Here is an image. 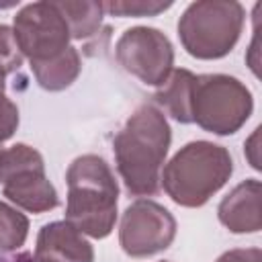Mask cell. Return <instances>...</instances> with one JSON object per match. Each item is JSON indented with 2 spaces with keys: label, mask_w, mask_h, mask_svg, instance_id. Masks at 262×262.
I'll use <instances>...</instances> for the list:
<instances>
[{
  "label": "cell",
  "mask_w": 262,
  "mask_h": 262,
  "mask_svg": "<svg viewBox=\"0 0 262 262\" xmlns=\"http://www.w3.org/2000/svg\"><path fill=\"white\" fill-rule=\"evenodd\" d=\"M115 57L127 74L147 86L160 88L174 70V47L156 27L127 29L115 45Z\"/></svg>",
  "instance_id": "7"
},
{
  "label": "cell",
  "mask_w": 262,
  "mask_h": 262,
  "mask_svg": "<svg viewBox=\"0 0 262 262\" xmlns=\"http://www.w3.org/2000/svg\"><path fill=\"white\" fill-rule=\"evenodd\" d=\"M4 92H6V74L0 70V100H4V98H6V94H4Z\"/></svg>",
  "instance_id": "23"
},
{
  "label": "cell",
  "mask_w": 262,
  "mask_h": 262,
  "mask_svg": "<svg viewBox=\"0 0 262 262\" xmlns=\"http://www.w3.org/2000/svg\"><path fill=\"white\" fill-rule=\"evenodd\" d=\"M172 131L166 115L154 104L137 106L113 139L119 176L131 196H154L166 162Z\"/></svg>",
  "instance_id": "1"
},
{
  "label": "cell",
  "mask_w": 262,
  "mask_h": 262,
  "mask_svg": "<svg viewBox=\"0 0 262 262\" xmlns=\"http://www.w3.org/2000/svg\"><path fill=\"white\" fill-rule=\"evenodd\" d=\"M31 70L35 74L37 84L43 90L59 92V90L70 88L76 82V78L80 76V70H82V59H80L78 49L70 45L63 53H59L53 59L31 63Z\"/></svg>",
  "instance_id": "13"
},
{
  "label": "cell",
  "mask_w": 262,
  "mask_h": 262,
  "mask_svg": "<svg viewBox=\"0 0 262 262\" xmlns=\"http://www.w3.org/2000/svg\"><path fill=\"white\" fill-rule=\"evenodd\" d=\"M162 262H170V260H162Z\"/></svg>",
  "instance_id": "24"
},
{
  "label": "cell",
  "mask_w": 262,
  "mask_h": 262,
  "mask_svg": "<svg viewBox=\"0 0 262 262\" xmlns=\"http://www.w3.org/2000/svg\"><path fill=\"white\" fill-rule=\"evenodd\" d=\"M18 127V108L10 98L0 100V147L8 141Z\"/></svg>",
  "instance_id": "19"
},
{
  "label": "cell",
  "mask_w": 262,
  "mask_h": 262,
  "mask_svg": "<svg viewBox=\"0 0 262 262\" xmlns=\"http://www.w3.org/2000/svg\"><path fill=\"white\" fill-rule=\"evenodd\" d=\"M29 235V219L18 209L0 201V254L25 246Z\"/></svg>",
  "instance_id": "15"
},
{
  "label": "cell",
  "mask_w": 262,
  "mask_h": 262,
  "mask_svg": "<svg viewBox=\"0 0 262 262\" xmlns=\"http://www.w3.org/2000/svg\"><path fill=\"white\" fill-rule=\"evenodd\" d=\"M37 262H94L92 244L68 221L45 223L37 233Z\"/></svg>",
  "instance_id": "9"
},
{
  "label": "cell",
  "mask_w": 262,
  "mask_h": 262,
  "mask_svg": "<svg viewBox=\"0 0 262 262\" xmlns=\"http://www.w3.org/2000/svg\"><path fill=\"white\" fill-rule=\"evenodd\" d=\"M16 45L31 63L57 57L70 47V29L55 2L39 0L25 4L12 23Z\"/></svg>",
  "instance_id": "6"
},
{
  "label": "cell",
  "mask_w": 262,
  "mask_h": 262,
  "mask_svg": "<svg viewBox=\"0 0 262 262\" xmlns=\"http://www.w3.org/2000/svg\"><path fill=\"white\" fill-rule=\"evenodd\" d=\"M66 221L82 235L106 237L117 221L119 184L104 158L96 154L78 156L68 172Z\"/></svg>",
  "instance_id": "2"
},
{
  "label": "cell",
  "mask_w": 262,
  "mask_h": 262,
  "mask_svg": "<svg viewBox=\"0 0 262 262\" xmlns=\"http://www.w3.org/2000/svg\"><path fill=\"white\" fill-rule=\"evenodd\" d=\"M262 184L256 178L239 182L217 207V217L231 233H258L262 229Z\"/></svg>",
  "instance_id": "10"
},
{
  "label": "cell",
  "mask_w": 262,
  "mask_h": 262,
  "mask_svg": "<svg viewBox=\"0 0 262 262\" xmlns=\"http://www.w3.org/2000/svg\"><path fill=\"white\" fill-rule=\"evenodd\" d=\"M258 135H260V127H256V129H254V133H252V137H250V141H248V151H252V156H248V158H250V164H252V168H256V170H260V164H258V160L254 158V154L258 151V147H256Z\"/></svg>",
  "instance_id": "21"
},
{
  "label": "cell",
  "mask_w": 262,
  "mask_h": 262,
  "mask_svg": "<svg viewBox=\"0 0 262 262\" xmlns=\"http://www.w3.org/2000/svg\"><path fill=\"white\" fill-rule=\"evenodd\" d=\"M252 111V92L235 76L201 74L194 78L190 117L203 131L213 135H233L246 125Z\"/></svg>",
  "instance_id": "5"
},
{
  "label": "cell",
  "mask_w": 262,
  "mask_h": 262,
  "mask_svg": "<svg viewBox=\"0 0 262 262\" xmlns=\"http://www.w3.org/2000/svg\"><path fill=\"white\" fill-rule=\"evenodd\" d=\"M4 196L29 213H45L59 205L55 186L45 176V166L14 174L2 184Z\"/></svg>",
  "instance_id": "11"
},
{
  "label": "cell",
  "mask_w": 262,
  "mask_h": 262,
  "mask_svg": "<svg viewBox=\"0 0 262 262\" xmlns=\"http://www.w3.org/2000/svg\"><path fill=\"white\" fill-rule=\"evenodd\" d=\"M172 2H154V0H113L102 2L104 12L113 16H156L168 10Z\"/></svg>",
  "instance_id": "17"
},
{
  "label": "cell",
  "mask_w": 262,
  "mask_h": 262,
  "mask_svg": "<svg viewBox=\"0 0 262 262\" xmlns=\"http://www.w3.org/2000/svg\"><path fill=\"white\" fill-rule=\"evenodd\" d=\"M246 8L235 0L190 2L180 20L178 37L188 55L196 59H221L239 41Z\"/></svg>",
  "instance_id": "4"
},
{
  "label": "cell",
  "mask_w": 262,
  "mask_h": 262,
  "mask_svg": "<svg viewBox=\"0 0 262 262\" xmlns=\"http://www.w3.org/2000/svg\"><path fill=\"white\" fill-rule=\"evenodd\" d=\"M57 10L61 12V16L68 23L70 35L72 39H88L92 37L102 23V2H92V0H59L55 2Z\"/></svg>",
  "instance_id": "14"
},
{
  "label": "cell",
  "mask_w": 262,
  "mask_h": 262,
  "mask_svg": "<svg viewBox=\"0 0 262 262\" xmlns=\"http://www.w3.org/2000/svg\"><path fill=\"white\" fill-rule=\"evenodd\" d=\"M45 166L43 156L27 145V143H14L10 147H0V184L10 180L14 174L29 170V168H41Z\"/></svg>",
  "instance_id": "16"
},
{
  "label": "cell",
  "mask_w": 262,
  "mask_h": 262,
  "mask_svg": "<svg viewBox=\"0 0 262 262\" xmlns=\"http://www.w3.org/2000/svg\"><path fill=\"white\" fill-rule=\"evenodd\" d=\"M194 78L196 76L190 70H184V68L172 70L168 80L154 94L156 102L160 106H164V111L174 121H178L182 125H190L192 123V117H190V96H192Z\"/></svg>",
  "instance_id": "12"
},
{
  "label": "cell",
  "mask_w": 262,
  "mask_h": 262,
  "mask_svg": "<svg viewBox=\"0 0 262 262\" xmlns=\"http://www.w3.org/2000/svg\"><path fill=\"white\" fill-rule=\"evenodd\" d=\"M233 174V158L227 147L213 141H190L182 145L160 174L166 194L180 207L196 209L209 203Z\"/></svg>",
  "instance_id": "3"
},
{
  "label": "cell",
  "mask_w": 262,
  "mask_h": 262,
  "mask_svg": "<svg viewBox=\"0 0 262 262\" xmlns=\"http://www.w3.org/2000/svg\"><path fill=\"white\" fill-rule=\"evenodd\" d=\"M215 262H262L260 248H235L223 252Z\"/></svg>",
  "instance_id": "20"
},
{
  "label": "cell",
  "mask_w": 262,
  "mask_h": 262,
  "mask_svg": "<svg viewBox=\"0 0 262 262\" xmlns=\"http://www.w3.org/2000/svg\"><path fill=\"white\" fill-rule=\"evenodd\" d=\"M23 66V53L16 45L12 27L0 25V70L4 74L16 72Z\"/></svg>",
  "instance_id": "18"
},
{
  "label": "cell",
  "mask_w": 262,
  "mask_h": 262,
  "mask_svg": "<svg viewBox=\"0 0 262 262\" xmlns=\"http://www.w3.org/2000/svg\"><path fill=\"white\" fill-rule=\"evenodd\" d=\"M176 237V219L160 203L139 199L131 203L119 227V244L131 258H147L172 246Z\"/></svg>",
  "instance_id": "8"
},
{
  "label": "cell",
  "mask_w": 262,
  "mask_h": 262,
  "mask_svg": "<svg viewBox=\"0 0 262 262\" xmlns=\"http://www.w3.org/2000/svg\"><path fill=\"white\" fill-rule=\"evenodd\" d=\"M6 262H37V258H35V254H31V252H23V254H18V256L6 260Z\"/></svg>",
  "instance_id": "22"
}]
</instances>
